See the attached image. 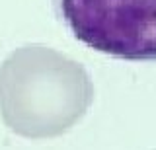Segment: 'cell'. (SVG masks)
Returning a JSON list of instances; mask_svg holds the SVG:
<instances>
[{"instance_id":"6da1fadb","label":"cell","mask_w":156,"mask_h":150,"mask_svg":"<svg viewBox=\"0 0 156 150\" xmlns=\"http://www.w3.org/2000/svg\"><path fill=\"white\" fill-rule=\"evenodd\" d=\"M92 101L88 70L53 47L22 45L0 65V115L18 134H62L84 117Z\"/></svg>"},{"instance_id":"7a4b0ae2","label":"cell","mask_w":156,"mask_h":150,"mask_svg":"<svg viewBox=\"0 0 156 150\" xmlns=\"http://www.w3.org/2000/svg\"><path fill=\"white\" fill-rule=\"evenodd\" d=\"M78 41L123 61L156 62V0H51Z\"/></svg>"}]
</instances>
